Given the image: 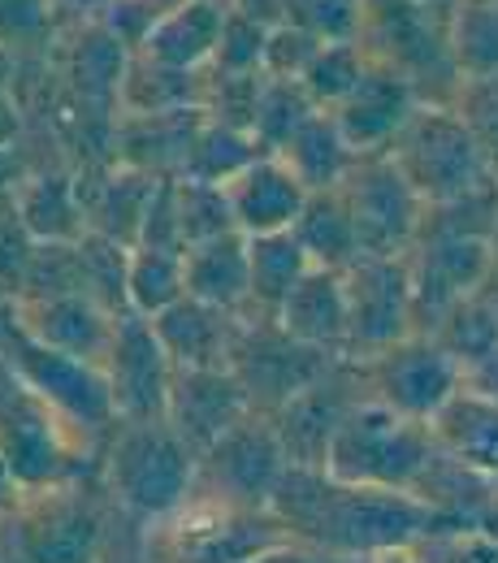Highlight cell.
<instances>
[{
    "instance_id": "obj_1",
    "label": "cell",
    "mask_w": 498,
    "mask_h": 563,
    "mask_svg": "<svg viewBox=\"0 0 498 563\" xmlns=\"http://www.w3.org/2000/svg\"><path fill=\"white\" fill-rule=\"evenodd\" d=\"M269 511L295 542L321 547L343 560H368L386 547H417L442 529H460V520L417 494L347 486L325 468H286Z\"/></svg>"
},
{
    "instance_id": "obj_2",
    "label": "cell",
    "mask_w": 498,
    "mask_h": 563,
    "mask_svg": "<svg viewBox=\"0 0 498 563\" xmlns=\"http://www.w3.org/2000/svg\"><path fill=\"white\" fill-rule=\"evenodd\" d=\"M196 460L165 421H122L100 446V486L126 516L156 525L196 494Z\"/></svg>"
},
{
    "instance_id": "obj_3",
    "label": "cell",
    "mask_w": 498,
    "mask_h": 563,
    "mask_svg": "<svg viewBox=\"0 0 498 563\" xmlns=\"http://www.w3.org/2000/svg\"><path fill=\"white\" fill-rule=\"evenodd\" d=\"M433 460H438V438L429 424L408 421L364 395L334 429L325 473L347 486L417 494Z\"/></svg>"
},
{
    "instance_id": "obj_4",
    "label": "cell",
    "mask_w": 498,
    "mask_h": 563,
    "mask_svg": "<svg viewBox=\"0 0 498 563\" xmlns=\"http://www.w3.org/2000/svg\"><path fill=\"white\" fill-rule=\"evenodd\" d=\"M425 209L495 191L498 178L455 104H421L386 152Z\"/></svg>"
},
{
    "instance_id": "obj_5",
    "label": "cell",
    "mask_w": 498,
    "mask_h": 563,
    "mask_svg": "<svg viewBox=\"0 0 498 563\" xmlns=\"http://www.w3.org/2000/svg\"><path fill=\"white\" fill-rule=\"evenodd\" d=\"M290 542L269 507H230L191 494L178 511L143 529V563H252Z\"/></svg>"
},
{
    "instance_id": "obj_6",
    "label": "cell",
    "mask_w": 498,
    "mask_h": 563,
    "mask_svg": "<svg viewBox=\"0 0 498 563\" xmlns=\"http://www.w3.org/2000/svg\"><path fill=\"white\" fill-rule=\"evenodd\" d=\"M359 48L403 74L425 104H455L460 74L451 62V18L417 0H359Z\"/></svg>"
},
{
    "instance_id": "obj_7",
    "label": "cell",
    "mask_w": 498,
    "mask_h": 563,
    "mask_svg": "<svg viewBox=\"0 0 498 563\" xmlns=\"http://www.w3.org/2000/svg\"><path fill=\"white\" fill-rule=\"evenodd\" d=\"M100 446L66 424L40 395H31L13 368L0 360V455L18 490H48L66 482H87L91 455Z\"/></svg>"
},
{
    "instance_id": "obj_8",
    "label": "cell",
    "mask_w": 498,
    "mask_h": 563,
    "mask_svg": "<svg viewBox=\"0 0 498 563\" xmlns=\"http://www.w3.org/2000/svg\"><path fill=\"white\" fill-rule=\"evenodd\" d=\"M0 360L13 368V377L31 395H40L87 442L104 446L109 433L122 424L118 421V408H113V395H109V382H104V368L91 364V360L53 352V347L26 339L13 325V312L9 308H4V321H0Z\"/></svg>"
},
{
    "instance_id": "obj_9",
    "label": "cell",
    "mask_w": 498,
    "mask_h": 563,
    "mask_svg": "<svg viewBox=\"0 0 498 563\" xmlns=\"http://www.w3.org/2000/svg\"><path fill=\"white\" fill-rule=\"evenodd\" d=\"M9 520L22 563H104L109 511L87 482L22 490Z\"/></svg>"
},
{
    "instance_id": "obj_10",
    "label": "cell",
    "mask_w": 498,
    "mask_h": 563,
    "mask_svg": "<svg viewBox=\"0 0 498 563\" xmlns=\"http://www.w3.org/2000/svg\"><path fill=\"white\" fill-rule=\"evenodd\" d=\"M339 196L352 212L359 256H408L417 247L425 205L386 152L356 156V165L339 183Z\"/></svg>"
},
{
    "instance_id": "obj_11",
    "label": "cell",
    "mask_w": 498,
    "mask_h": 563,
    "mask_svg": "<svg viewBox=\"0 0 498 563\" xmlns=\"http://www.w3.org/2000/svg\"><path fill=\"white\" fill-rule=\"evenodd\" d=\"M135 48H126L100 18H78L57 35V82L66 96V122L118 126V91Z\"/></svg>"
},
{
    "instance_id": "obj_12",
    "label": "cell",
    "mask_w": 498,
    "mask_h": 563,
    "mask_svg": "<svg viewBox=\"0 0 498 563\" xmlns=\"http://www.w3.org/2000/svg\"><path fill=\"white\" fill-rule=\"evenodd\" d=\"M283 442L269 417H247L196 460V494L230 507H269L286 477Z\"/></svg>"
},
{
    "instance_id": "obj_13",
    "label": "cell",
    "mask_w": 498,
    "mask_h": 563,
    "mask_svg": "<svg viewBox=\"0 0 498 563\" xmlns=\"http://www.w3.org/2000/svg\"><path fill=\"white\" fill-rule=\"evenodd\" d=\"M334 364H339L334 355L295 343L278 321H261V317H243L239 343L230 355V373L239 377L256 417H274L299 390L321 382Z\"/></svg>"
},
{
    "instance_id": "obj_14",
    "label": "cell",
    "mask_w": 498,
    "mask_h": 563,
    "mask_svg": "<svg viewBox=\"0 0 498 563\" xmlns=\"http://www.w3.org/2000/svg\"><path fill=\"white\" fill-rule=\"evenodd\" d=\"M364 395L408 421L433 424V417L460 395V364L429 334H408L403 343L359 364Z\"/></svg>"
},
{
    "instance_id": "obj_15",
    "label": "cell",
    "mask_w": 498,
    "mask_h": 563,
    "mask_svg": "<svg viewBox=\"0 0 498 563\" xmlns=\"http://www.w3.org/2000/svg\"><path fill=\"white\" fill-rule=\"evenodd\" d=\"M347 290V360L364 364L377 352L417 334L408 256H359L343 269Z\"/></svg>"
},
{
    "instance_id": "obj_16",
    "label": "cell",
    "mask_w": 498,
    "mask_h": 563,
    "mask_svg": "<svg viewBox=\"0 0 498 563\" xmlns=\"http://www.w3.org/2000/svg\"><path fill=\"white\" fill-rule=\"evenodd\" d=\"M495 239L486 234H421L408 252V278H412V321L417 334H433L438 321L473 299L490 274Z\"/></svg>"
},
{
    "instance_id": "obj_17",
    "label": "cell",
    "mask_w": 498,
    "mask_h": 563,
    "mask_svg": "<svg viewBox=\"0 0 498 563\" xmlns=\"http://www.w3.org/2000/svg\"><path fill=\"white\" fill-rule=\"evenodd\" d=\"M100 368H104L118 421H165L174 364H169V355H165L147 317H140V312L118 317Z\"/></svg>"
},
{
    "instance_id": "obj_18",
    "label": "cell",
    "mask_w": 498,
    "mask_h": 563,
    "mask_svg": "<svg viewBox=\"0 0 498 563\" xmlns=\"http://www.w3.org/2000/svg\"><path fill=\"white\" fill-rule=\"evenodd\" d=\"M364 399V377L359 364L339 360L321 382H312L308 390H299L290 404H283L269 424L283 442V455L290 468H325L334 429L347 417V408Z\"/></svg>"
},
{
    "instance_id": "obj_19",
    "label": "cell",
    "mask_w": 498,
    "mask_h": 563,
    "mask_svg": "<svg viewBox=\"0 0 498 563\" xmlns=\"http://www.w3.org/2000/svg\"><path fill=\"white\" fill-rule=\"evenodd\" d=\"M247 417H252V404L230 368H174L169 399H165V424L196 455H204L217 438H225Z\"/></svg>"
},
{
    "instance_id": "obj_20",
    "label": "cell",
    "mask_w": 498,
    "mask_h": 563,
    "mask_svg": "<svg viewBox=\"0 0 498 563\" xmlns=\"http://www.w3.org/2000/svg\"><path fill=\"white\" fill-rule=\"evenodd\" d=\"M421 104L425 100L417 96V87L403 74L377 66L368 57V70L356 82V91L339 109H330V118L339 122L343 140L352 143L356 156H373V152H390V143L399 140V131L408 126V118Z\"/></svg>"
},
{
    "instance_id": "obj_21",
    "label": "cell",
    "mask_w": 498,
    "mask_h": 563,
    "mask_svg": "<svg viewBox=\"0 0 498 563\" xmlns=\"http://www.w3.org/2000/svg\"><path fill=\"white\" fill-rule=\"evenodd\" d=\"M9 312H13V325L26 339H35V343H44L53 352L91 360V364L104 360V347H109L113 325H118V312H109L91 295L18 299V303H9Z\"/></svg>"
},
{
    "instance_id": "obj_22",
    "label": "cell",
    "mask_w": 498,
    "mask_h": 563,
    "mask_svg": "<svg viewBox=\"0 0 498 563\" xmlns=\"http://www.w3.org/2000/svg\"><path fill=\"white\" fill-rule=\"evenodd\" d=\"M74 169H78V196H82V212H87V230L109 239V243L135 247L147 200H152L161 178H147V174L126 169L118 161L74 165Z\"/></svg>"
},
{
    "instance_id": "obj_23",
    "label": "cell",
    "mask_w": 498,
    "mask_h": 563,
    "mask_svg": "<svg viewBox=\"0 0 498 563\" xmlns=\"http://www.w3.org/2000/svg\"><path fill=\"white\" fill-rule=\"evenodd\" d=\"M204 126V109H174L147 118H118L109 156L147 178H182L191 143Z\"/></svg>"
},
{
    "instance_id": "obj_24",
    "label": "cell",
    "mask_w": 498,
    "mask_h": 563,
    "mask_svg": "<svg viewBox=\"0 0 498 563\" xmlns=\"http://www.w3.org/2000/svg\"><path fill=\"white\" fill-rule=\"evenodd\" d=\"M13 209L35 243H78L91 234L78 196V169L70 161L31 165V174L13 187Z\"/></svg>"
},
{
    "instance_id": "obj_25",
    "label": "cell",
    "mask_w": 498,
    "mask_h": 563,
    "mask_svg": "<svg viewBox=\"0 0 498 563\" xmlns=\"http://www.w3.org/2000/svg\"><path fill=\"white\" fill-rule=\"evenodd\" d=\"M152 330L174 368H230L243 317L187 295L161 317H152Z\"/></svg>"
},
{
    "instance_id": "obj_26",
    "label": "cell",
    "mask_w": 498,
    "mask_h": 563,
    "mask_svg": "<svg viewBox=\"0 0 498 563\" xmlns=\"http://www.w3.org/2000/svg\"><path fill=\"white\" fill-rule=\"evenodd\" d=\"M225 191H230L234 225H239V234H247V239L295 230L299 212L308 205V187L286 169L278 156L252 161L234 183H225Z\"/></svg>"
},
{
    "instance_id": "obj_27",
    "label": "cell",
    "mask_w": 498,
    "mask_h": 563,
    "mask_svg": "<svg viewBox=\"0 0 498 563\" xmlns=\"http://www.w3.org/2000/svg\"><path fill=\"white\" fill-rule=\"evenodd\" d=\"M225 13H230L225 0H174L152 22V31L143 35L135 53L161 62V66H174V70L204 74L213 66Z\"/></svg>"
},
{
    "instance_id": "obj_28",
    "label": "cell",
    "mask_w": 498,
    "mask_h": 563,
    "mask_svg": "<svg viewBox=\"0 0 498 563\" xmlns=\"http://www.w3.org/2000/svg\"><path fill=\"white\" fill-rule=\"evenodd\" d=\"M274 321L295 343L334 355V360H347V290H343V274L308 269Z\"/></svg>"
},
{
    "instance_id": "obj_29",
    "label": "cell",
    "mask_w": 498,
    "mask_h": 563,
    "mask_svg": "<svg viewBox=\"0 0 498 563\" xmlns=\"http://www.w3.org/2000/svg\"><path fill=\"white\" fill-rule=\"evenodd\" d=\"M187 265V295L204 299L213 308H225L234 317H247L252 282H247V234H221L200 247L182 252Z\"/></svg>"
},
{
    "instance_id": "obj_30",
    "label": "cell",
    "mask_w": 498,
    "mask_h": 563,
    "mask_svg": "<svg viewBox=\"0 0 498 563\" xmlns=\"http://www.w3.org/2000/svg\"><path fill=\"white\" fill-rule=\"evenodd\" d=\"M278 161H283L286 169L308 187V196H312V191H334V187L347 178V169L356 165V152H352V143L343 140L339 122H334L325 109H317V113L295 131V140L278 152Z\"/></svg>"
},
{
    "instance_id": "obj_31",
    "label": "cell",
    "mask_w": 498,
    "mask_h": 563,
    "mask_svg": "<svg viewBox=\"0 0 498 563\" xmlns=\"http://www.w3.org/2000/svg\"><path fill=\"white\" fill-rule=\"evenodd\" d=\"M308 269L312 265H308V256H303V247H299V239L290 230L247 239V282H252L247 317L274 321Z\"/></svg>"
},
{
    "instance_id": "obj_32",
    "label": "cell",
    "mask_w": 498,
    "mask_h": 563,
    "mask_svg": "<svg viewBox=\"0 0 498 563\" xmlns=\"http://www.w3.org/2000/svg\"><path fill=\"white\" fill-rule=\"evenodd\" d=\"M290 234L299 239V247H303L312 269L343 274V269H352L359 261L356 225H352V212L343 205L339 187L334 191H312Z\"/></svg>"
},
{
    "instance_id": "obj_33",
    "label": "cell",
    "mask_w": 498,
    "mask_h": 563,
    "mask_svg": "<svg viewBox=\"0 0 498 563\" xmlns=\"http://www.w3.org/2000/svg\"><path fill=\"white\" fill-rule=\"evenodd\" d=\"M204 74L161 66L143 53H131L122 91H118V118H147V113H174V109H200Z\"/></svg>"
},
{
    "instance_id": "obj_34",
    "label": "cell",
    "mask_w": 498,
    "mask_h": 563,
    "mask_svg": "<svg viewBox=\"0 0 498 563\" xmlns=\"http://www.w3.org/2000/svg\"><path fill=\"white\" fill-rule=\"evenodd\" d=\"M451 62L460 82L498 74V0H460L451 13Z\"/></svg>"
},
{
    "instance_id": "obj_35",
    "label": "cell",
    "mask_w": 498,
    "mask_h": 563,
    "mask_svg": "<svg viewBox=\"0 0 498 563\" xmlns=\"http://www.w3.org/2000/svg\"><path fill=\"white\" fill-rule=\"evenodd\" d=\"M178 299H187L182 252L131 247V265H126V312H140V317L152 321L165 308H174Z\"/></svg>"
},
{
    "instance_id": "obj_36",
    "label": "cell",
    "mask_w": 498,
    "mask_h": 563,
    "mask_svg": "<svg viewBox=\"0 0 498 563\" xmlns=\"http://www.w3.org/2000/svg\"><path fill=\"white\" fill-rule=\"evenodd\" d=\"M261 143L252 140L247 131H234V126H221L213 118H204L200 135L191 143V156H187V169L182 178H196V183H234L252 161H261Z\"/></svg>"
},
{
    "instance_id": "obj_37",
    "label": "cell",
    "mask_w": 498,
    "mask_h": 563,
    "mask_svg": "<svg viewBox=\"0 0 498 563\" xmlns=\"http://www.w3.org/2000/svg\"><path fill=\"white\" fill-rule=\"evenodd\" d=\"M368 70V53L359 48V40H334V44H321L317 48V57H312V66L303 70L299 78V87L308 91V100L317 104V109H339L352 91H356V82L364 78Z\"/></svg>"
},
{
    "instance_id": "obj_38",
    "label": "cell",
    "mask_w": 498,
    "mask_h": 563,
    "mask_svg": "<svg viewBox=\"0 0 498 563\" xmlns=\"http://www.w3.org/2000/svg\"><path fill=\"white\" fill-rule=\"evenodd\" d=\"M312 113H317V104L308 100V91H303L299 82L265 78L261 109H256V122H252V140L261 143L265 156H278Z\"/></svg>"
},
{
    "instance_id": "obj_39",
    "label": "cell",
    "mask_w": 498,
    "mask_h": 563,
    "mask_svg": "<svg viewBox=\"0 0 498 563\" xmlns=\"http://www.w3.org/2000/svg\"><path fill=\"white\" fill-rule=\"evenodd\" d=\"M174 196H178V230H182V247H200L209 239L234 234V209H230V191L217 183H196V178H174Z\"/></svg>"
},
{
    "instance_id": "obj_40",
    "label": "cell",
    "mask_w": 498,
    "mask_h": 563,
    "mask_svg": "<svg viewBox=\"0 0 498 563\" xmlns=\"http://www.w3.org/2000/svg\"><path fill=\"white\" fill-rule=\"evenodd\" d=\"M429 339L464 368L468 360H477V355H486L498 347V308L490 299L473 295V299H464L460 308H451V312L438 321V330H433Z\"/></svg>"
},
{
    "instance_id": "obj_41",
    "label": "cell",
    "mask_w": 498,
    "mask_h": 563,
    "mask_svg": "<svg viewBox=\"0 0 498 563\" xmlns=\"http://www.w3.org/2000/svg\"><path fill=\"white\" fill-rule=\"evenodd\" d=\"M82 243V239H78ZM78 243H35L18 299H57V295H91L87 265ZM13 299V303H18Z\"/></svg>"
},
{
    "instance_id": "obj_42",
    "label": "cell",
    "mask_w": 498,
    "mask_h": 563,
    "mask_svg": "<svg viewBox=\"0 0 498 563\" xmlns=\"http://www.w3.org/2000/svg\"><path fill=\"white\" fill-rule=\"evenodd\" d=\"M261 91H265V74H204L200 109H204V118H213L221 126H234V131L252 135Z\"/></svg>"
},
{
    "instance_id": "obj_43",
    "label": "cell",
    "mask_w": 498,
    "mask_h": 563,
    "mask_svg": "<svg viewBox=\"0 0 498 563\" xmlns=\"http://www.w3.org/2000/svg\"><path fill=\"white\" fill-rule=\"evenodd\" d=\"M62 35V4L57 0H0V48L26 53Z\"/></svg>"
},
{
    "instance_id": "obj_44",
    "label": "cell",
    "mask_w": 498,
    "mask_h": 563,
    "mask_svg": "<svg viewBox=\"0 0 498 563\" xmlns=\"http://www.w3.org/2000/svg\"><path fill=\"white\" fill-rule=\"evenodd\" d=\"M78 247H82L91 299L122 317V312H126V265H131V247L109 243V239H100V234H87Z\"/></svg>"
},
{
    "instance_id": "obj_45",
    "label": "cell",
    "mask_w": 498,
    "mask_h": 563,
    "mask_svg": "<svg viewBox=\"0 0 498 563\" xmlns=\"http://www.w3.org/2000/svg\"><path fill=\"white\" fill-rule=\"evenodd\" d=\"M265 35L269 26L256 22V18H243V13H225V26H221V40H217L213 66L204 74H265Z\"/></svg>"
},
{
    "instance_id": "obj_46",
    "label": "cell",
    "mask_w": 498,
    "mask_h": 563,
    "mask_svg": "<svg viewBox=\"0 0 498 563\" xmlns=\"http://www.w3.org/2000/svg\"><path fill=\"white\" fill-rule=\"evenodd\" d=\"M283 22L317 35L321 44L356 40L359 35V0H283Z\"/></svg>"
},
{
    "instance_id": "obj_47",
    "label": "cell",
    "mask_w": 498,
    "mask_h": 563,
    "mask_svg": "<svg viewBox=\"0 0 498 563\" xmlns=\"http://www.w3.org/2000/svg\"><path fill=\"white\" fill-rule=\"evenodd\" d=\"M31 252H35V239L22 230L18 209H13V191L0 196V299L13 303L22 278H26V265H31Z\"/></svg>"
},
{
    "instance_id": "obj_48",
    "label": "cell",
    "mask_w": 498,
    "mask_h": 563,
    "mask_svg": "<svg viewBox=\"0 0 498 563\" xmlns=\"http://www.w3.org/2000/svg\"><path fill=\"white\" fill-rule=\"evenodd\" d=\"M317 48H321L317 35H308V31L290 26V22H278V26H269V35H265V62H261V70H265V78L299 82L303 70L312 66Z\"/></svg>"
},
{
    "instance_id": "obj_49",
    "label": "cell",
    "mask_w": 498,
    "mask_h": 563,
    "mask_svg": "<svg viewBox=\"0 0 498 563\" xmlns=\"http://www.w3.org/2000/svg\"><path fill=\"white\" fill-rule=\"evenodd\" d=\"M455 109L464 113V122L473 126V135L482 143L490 169L498 178V74L495 78H477V82H464L460 96H455Z\"/></svg>"
},
{
    "instance_id": "obj_50",
    "label": "cell",
    "mask_w": 498,
    "mask_h": 563,
    "mask_svg": "<svg viewBox=\"0 0 498 563\" xmlns=\"http://www.w3.org/2000/svg\"><path fill=\"white\" fill-rule=\"evenodd\" d=\"M425 563H498V538L486 529L460 525V529H442L425 542H417Z\"/></svg>"
},
{
    "instance_id": "obj_51",
    "label": "cell",
    "mask_w": 498,
    "mask_h": 563,
    "mask_svg": "<svg viewBox=\"0 0 498 563\" xmlns=\"http://www.w3.org/2000/svg\"><path fill=\"white\" fill-rule=\"evenodd\" d=\"M135 247H152V252H187L182 247V230H178V196H174V178H161L147 212L140 225V243Z\"/></svg>"
},
{
    "instance_id": "obj_52",
    "label": "cell",
    "mask_w": 498,
    "mask_h": 563,
    "mask_svg": "<svg viewBox=\"0 0 498 563\" xmlns=\"http://www.w3.org/2000/svg\"><path fill=\"white\" fill-rule=\"evenodd\" d=\"M460 390L498 404V347L486 355H477V360H468V364L460 368Z\"/></svg>"
},
{
    "instance_id": "obj_53",
    "label": "cell",
    "mask_w": 498,
    "mask_h": 563,
    "mask_svg": "<svg viewBox=\"0 0 498 563\" xmlns=\"http://www.w3.org/2000/svg\"><path fill=\"white\" fill-rule=\"evenodd\" d=\"M252 563H364V560H343V555H330V551H321V547H308V542H295V538H290L283 547L256 555Z\"/></svg>"
},
{
    "instance_id": "obj_54",
    "label": "cell",
    "mask_w": 498,
    "mask_h": 563,
    "mask_svg": "<svg viewBox=\"0 0 498 563\" xmlns=\"http://www.w3.org/2000/svg\"><path fill=\"white\" fill-rule=\"evenodd\" d=\"M26 140V104L18 91H0V147H22Z\"/></svg>"
},
{
    "instance_id": "obj_55",
    "label": "cell",
    "mask_w": 498,
    "mask_h": 563,
    "mask_svg": "<svg viewBox=\"0 0 498 563\" xmlns=\"http://www.w3.org/2000/svg\"><path fill=\"white\" fill-rule=\"evenodd\" d=\"M31 156H26V147H0V196H9L26 174H31Z\"/></svg>"
},
{
    "instance_id": "obj_56",
    "label": "cell",
    "mask_w": 498,
    "mask_h": 563,
    "mask_svg": "<svg viewBox=\"0 0 498 563\" xmlns=\"http://www.w3.org/2000/svg\"><path fill=\"white\" fill-rule=\"evenodd\" d=\"M234 13H243V18H256V22H265V26H278L283 22V0H225Z\"/></svg>"
},
{
    "instance_id": "obj_57",
    "label": "cell",
    "mask_w": 498,
    "mask_h": 563,
    "mask_svg": "<svg viewBox=\"0 0 498 563\" xmlns=\"http://www.w3.org/2000/svg\"><path fill=\"white\" fill-rule=\"evenodd\" d=\"M18 498H22V490H18V482H13V473H9V464L0 455V516H9L18 507Z\"/></svg>"
},
{
    "instance_id": "obj_58",
    "label": "cell",
    "mask_w": 498,
    "mask_h": 563,
    "mask_svg": "<svg viewBox=\"0 0 498 563\" xmlns=\"http://www.w3.org/2000/svg\"><path fill=\"white\" fill-rule=\"evenodd\" d=\"M18 70H22V57L0 48V91H18Z\"/></svg>"
},
{
    "instance_id": "obj_59",
    "label": "cell",
    "mask_w": 498,
    "mask_h": 563,
    "mask_svg": "<svg viewBox=\"0 0 498 563\" xmlns=\"http://www.w3.org/2000/svg\"><path fill=\"white\" fill-rule=\"evenodd\" d=\"M364 563H425V560H421V551H417V547H386V551L368 555Z\"/></svg>"
},
{
    "instance_id": "obj_60",
    "label": "cell",
    "mask_w": 498,
    "mask_h": 563,
    "mask_svg": "<svg viewBox=\"0 0 498 563\" xmlns=\"http://www.w3.org/2000/svg\"><path fill=\"white\" fill-rule=\"evenodd\" d=\"M417 4H425V9H433V13H446V18H451L460 0H417Z\"/></svg>"
},
{
    "instance_id": "obj_61",
    "label": "cell",
    "mask_w": 498,
    "mask_h": 563,
    "mask_svg": "<svg viewBox=\"0 0 498 563\" xmlns=\"http://www.w3.org/2000/svg\"><path fill=\"white\" fill-rule=\"evenodd\" d=\"M4 308H9V303H4V299H0V321H4Z\"/></svg>"
},
{
    "instance_id": "obj_62",
    "label": "cell",
    "mask_w": 498,
    "mask_h": 563,
    "mask_svg": "<svg viewBox=\"0 0 498 563\" xmlns=\"http://www.w3.org/2000/svg\"><path fill=\"white\" fill-rule=\"evenodd\" d=\"M495 239H498V230H495Z\"/></svg>"
}]
</instances>
